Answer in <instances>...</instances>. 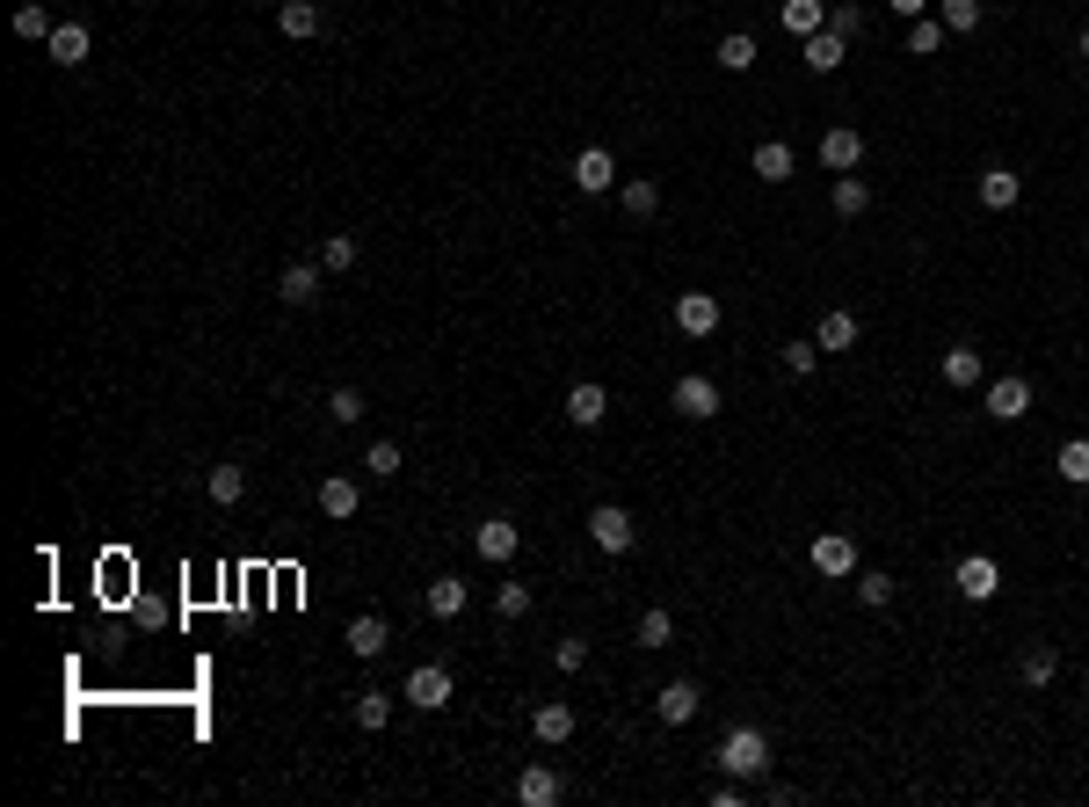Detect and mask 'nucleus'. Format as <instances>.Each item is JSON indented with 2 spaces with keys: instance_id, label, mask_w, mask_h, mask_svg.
I'll use <instances>...</instances> for the list:
<instances>
[{
  "instance_id": "nucleus-1",
  "label": "nucleus",
  "mask_w": 1089,
  "mask_h": 807,
  "mask_svg": "<svg viewBox=\"0 0 1089 807\" xmlns=\"http://www.w3.org/2000/svg\"><path fill=\"white\" fill-rule=\"evenodd\" d=\"M719 772L726 778H762L770 772V735H762V728H726V742H719Z\"/></svg>"
},
{
  "instance_id": "nucleus-2",
  "label": "nucleus",
  "mask_w": 1089,
  "mask_h": 807,
  "mask_svg": "<svg viewBox=\"0 0 1089 807\" xmlns=\"http://www.w3.org/2000/svg\"><path fill=\"white\" fill-rule=\"evenodd\" d=\"M399 699L415 705V713H444V705H450V669H444V662H421V669H407V684H399Z\"/></svg>"
},
{
  "instance_id": "nucleus-3",
  "label": "nucleus",
  "mask_w": 1089,
  "mask_h": 807,
  "mask_svg": "<svg viewBox=\"0 0 1089 807\" xmlns=\"http://www.w3.org/2000/svg\"><path fill=\"white\" fill-rule=\"evenodd\" d=\"M588 539L604 545V553H632V545H640V524H632L618 502H596L588 509Z\"/></svg>"
},
{
  "instance_id": "nucleus-4",
  "label": "nucleus",
  "mask_w": 1089,
  "mask_h": 807,
  "mask_svg": "<svg viewBox=\"0 0 1089 807\" xmlns=\"http://www.w3.org/2000/svg\"><path fill=\"white\" fill-rule=\"evenodd\" d=\"M951 582H959V597H967V604H995V590H1003V567L987 561V553H967V561L951 567Z\"/></svg>"
},
{
  "instance_id": "nucleus-5",
  "label": "nucleus",
  "mask_w": 1089,
  "mask_h": 807,
  "mask_svg": "<svg viewBox=\"0 0 1089 807\" xmlns=\"http://www.w3.org/2000/svg\"><path fill=\"white\" fill-rule=\"evenodd\" d=\"M516 545H523V531L509 524V517H480V531H472V553H480V561H494V567L516 561Z\"/></svg>"
},
{
  "instance_id": "nucleus-6",
  "label": "nucleus",
  "mask_w": 1089,
  "mask_h": 807,
  "mask_svg": "<svg viewBox=\"0 0 1089 807\" xmlns=\"http://www.w3.org/2000/svg\"><path fill=\"white\" fill-rule=\"evenodd\" d=\"M574 190H581V197L618 190V160H610L604 146H581V153H574Z\"/></svg>"
},
{
  "instance_id": "nucleus-7",
  "label": "nucleus",
  "mask_w": 1089,
  "mask_h": 807,
  "mask_svg": "<svg viewBox=\"0 0 1089 807\" xmlns=\"http://www.w3.org/2000/svg\"><path fill=\"white\" fill-rule=\"evenodd\" d=\"M987 415H995V422H1024V415H1032V379H1024V371L995 379V386H987Z\"/></svg>"
},
{
  "instance_id": "nucleus-8",
  "label": "nucleus",
  "mask_w": 1089,
  "mask_h": 807,
  "mask_svg": "<svg viewBox=\"0 0 1089 807\" xmlns=\"http://www.w3.org/2000/svg\"><path fill=\"white\" fill-rule=\"evenodd\" d=\"M857 160H865V139H857L850 124H829V131H821V168H835V176H857Z\"/></svg>"
},
{
  "instance_id": "nucleus-9",
  "label": "nucleus",
  "mask_w": 1089,
  "mask_h": 807,
  "mask_svg": "<svg viewBox=\"0 0 1089 807\" xmlns=\"http://www.w3.org/2000/svg\"><path fill=\"white\" fill-rule=\"evenodd\" d=\"M675 407H683L691 422H712L719 415V386H712L705 371H683V379H675Z\"/></svg>"
},
{
  "instance_id": "nucleus-10",
  "label": "nucleus",
  "mask_w": 1089,
  "mask_h": 807,
  "mask_svg": "<svg viewBox=\"0 0 1089 807\" xmlns=\"http://www.w3.org/2000/svg\"><path fill=\"white\" fill-rule=\"evenodd\" d=\"M697 705H705V691L691 684V677H675V684H661V699H654V713L669 720V728H691L697 720Z\"/></svg>"
},
{
  "instance_id": "nucleus-11",
  "label": "nucleus",
  "mask_w": 1089,
  "mask_h": 807,
  "mask_svg": "<svg viewBox=\"0 0 1089 807\" xmlns=\"http://www.w3.org/2000/svg\"><path fill=\"white\" fill-rule=\"evenodd\" d=\"M604 415H610V393L596 386V379L567 386V422H574V429H604Z\"/></svg>"
},
{
  "instance_id": "nucleus-12",
  "label": "nucleus",
  "mask_w": 1089,
  "mask_h": 807,
  "mask_svg": "<svg viewBox=\"0 0 1089 807\" xmlns=\"http://www.w3.org/2000/svg\"><path fill=\"white\" fill-rule=\"evenodd\" d=\"M675 328L705 342V335L719 328V299H712V291H683V299H675Z\"/></svg>"
},
{
  "instance_id": "nucleus-13",
  "label": "nucleus",
  "mask_w": 1089,
  "mask_h": 807,
  "mask_svg": "<svg viewBox=\"0 0 1089 807\" xmlns=\"http://www.w3.org/2000/svg\"><path fill=\"white\" fill-rule=\"evenodd\" d=\"M277 30L306 44V36H320V30H328V15H320V0H277Z\"/></svg>"
},
{
  "instance_id": "nucleus-14",
  "label": "nucleus",
  "mask_w": 1089,
  "mask_h": 807,
  "mask_svg": "<svg viewBox=\"0 0 1089 807\" xmlns=\"http://www.w3.org/2000/svg\"><path fill=\"white\" fill-rule=\"evenodd\" d=\"M320 277H328L320 263H291V269L277 277V299H284V306H312V299H320Z\"/></svg>"
},
{
  "instance_id": "nucleus-15",
  "label": "nucleus",
  "mask_w": 1089,
  "mask_h": 807,
  "mask_svg": "<svg viewBox=\"0 0 1089 807\" xmlns=\"http://www.w3.org/2000/svg\"><path fill=\"white\" fill-rule=\"evenodd\" d=\"M813 567H821V575H857V545H850L843 531H821V539H813Z\"/></svg>"
},
{
  "instance_id": "nucleus-16",
  "label": "nucleus",
  "mask_w": 1089,
  "mask_h": 807,
  "mask_svg": "<svg viewBox=\"0 0 1089 807\" xmlns=\"http://www.w3.org/2000/svg\"><path fill=\"white\" fill-rule=\"evenodd\" d=\"M937 371H944V386H981V350H973V342H951L944 357H937Z\"/></svg>"
},
{
  "instance_id": "nucleus-17",
  "label": "nucleus",
  "mask_w": 1089,
  "mask_h": 807,
  "mask_svg": "<svg viewBox=\"0 0 1089 807\" xmlns=\"http://www.w3.org/2000/svg\"><path fill=\"white\" fill-rule=\"evenodd\" d=\"M385 640H393V626H385L378 612L349 618V655H363V662H378V655H385Z\"/></svg>"
},
{
  "instance_id": "nucleus-18",
  "label": "nucleus",
  "mask_w": 1089,
  "mask_h": 807,
  "mask_svg": "<svg viewBox=\"0 0 1089 807\" xmlns=\"http://www.w3.org/2000/svg\"><path fill=\"white\" fill-rule=\"evenodd\" d=\"M778 22L799 36V44H807V36L829 30V8H821V0H778Z\"/></svg>"
},
{
  "instance_id": "nucleus-19",
  "label": "nucleus",
  "mask_w": 1089,
  "mask_h": 807,
  "mask_svg": "<svg viewBox=\"0 0 1089 807\" xmlns=\"http://www.w3.org/2000/svg\"><path fill=\"white\" fill-rule=\"evenodd\" d=\"M421 604H429V618H458V612L472 604V590H466L458 575H436L429 590H421Z\"/></svg>"
},
{
  "instance_id": "nucleus-20",
  "label": "nucleus",
  "mask_w": 1089,
  "mask_h": 807,
  "mask_svg": "<svg viewBox=\"0 0 1089 807\" xmlns=\"http://www.w3.org/2000/svg\"><path fill=\"white\" fill-rule=\"evenodd\" d=\"M559 793H567V786H559V772H553V764H531V772L516 778V800H523V807H553Z\"/></svg>"
},
{
  "instance_id": "nucleus-21",
  "label": "nucleus",
  "mask_w": 1089,
  "mask_h": 807,
  "mask_svg": "<svg viewBox=\"0 0 1089 807\" xmlns=\"http://www.w3.org/2000/svg\"><path fill=\"white\" fill-rule=\"evenodd\" d=\"M748 168H756L762 182H792V168H799V160H792V146H784V139H762Z\"/></svg>"
},
{
  "instance_id": "nucleus-22",
  "label": "nucleus",
  "mask_w": 1089,
  "mask_h": 807,
  "mask_svg": "<svg viewBox=\"0 0 1089 807\" xmlns=\"http://www.w3.org/2000/svg\"><path fill=\"white\" fill-rule=\"evenodd\" d=\"M44 52H52V66H81L87 59V22H58Z\"/></svg>"
},
{
  "instance_id": "nucleus-23",
  "label": "nucleus",
  "mask_w": 1089,
  "mask_h": 807,
  "mask_svg": "<svg viewBox=\"0 0 1089 807\" xmlns=\"http://www.w3.org/2000/svg\"><path fill=\"white\" fill-rule=\"evenodd\" d=\"M829 204H835V219H865V211H872V190H865V176H835Z\"/></svg>"
},
{
  "instance_id": "nucleus-24",
  "label": "nucleus",
  "mask_w": 1089,
  "mask_h": 807,
  "mask_svg": "<svg viewBox=\"0 0 1089 807\" xmlns=\"http://www.w3.org/2000/svg\"><path fill=\"white\" fill-rule=\"evenodd\" d=\"M320 509H328V517H356L363 488H356V480H342V474H328V480H320Z\"/></svg>"
},
{
  "instance_id": "nucleus-25",
  "label": "nucleus",
  "mask_w": 1089,
  "mask_h": 807,
  "mask_svg": "<svg viewBox=\"0 0 1089 807\" xmlns=\"http://www.w3.org/2000/svg\"><path fill=\"white\" fill-rule=\"evenodd\" d=\"M843 59H850V36H835V30L807 36V66H813V73H835Z\"/></svg>"
},
{
  "instance_id": "nucleus-26",
  "label": "nucleus",
  "mask_w": 1089,
  "mask_h": 807,
  "mask_svg": "<svg viewBox=\"0 0 1089 807\" xmlns=\"http://www.w3.org/2000/svg\"><path fill=\"white\" fill-rule=\"evenodd\" d=\"M1017 190H1024V182L1010 176V168H981V204L987 211H1010V204H1017Z\"/></svg>"
},
{
  "instance_id": "nucleus-27",
  "label": "nucleus",
  "mask_w": 1089,
  "mask_h": 807,
  "mask_svg": "<svg viewBox=\"0 0 1089 807\" xmlns=\"http://www.w3.org/2000/svg\"><path fill=\"white\" fill-rule=\"evenodd\" d=\"M531 728H537V742H567L574 735V705H537V713H531Z\"/></svg>"
},
{
  "instance_id": "nucleus-28",
  "label": "nucleus",
  "mask_w": 1089,
  "mask_h": 807,
  "mask_svg": "<svg viewBox=\"0 0 1089 807\" xmlns=\"http://www.w3.org/2000/svg\"><path fill=\"white\" fill-rule=\"evenodd\" d=\"M204 495H211V502H218V509H233V502H241V495H247V474H241V466H211Z\"/></svg>"
},
{
  "instance_id": "nucleus-29",
  "label": "nucleus",
  "mask_w": 1089,
  "mask_h": 807,
  "mask_svg": "<svg viewBox=\"0 0 1089 807\" xmlns=\"http://www.w3.org/2000/svg\"><path fill=\"white\" fill-rule=\"evenodd\" d=\"M813 342H821V350H850V342H857V314H843V306L821 314V335H813Z\"/></svg>"
},
{
  "instance_id": "nucleus-30",
  "label": "nucleus",
  "mask_w": 1089,
  "mask_h": 807,
  "mask_svg": "<svg viewBox=\"0 0 1089 807\" xmlns=\"http://www.w3.org/2000/svg\"><path fill=\"white\" fill-rule=\"evenodd\" d=\"M349 713H356V728H371V735H378L385 720H393V691H356V705H349Z\"/></svg>"
},
{
  "instance_id": "nucleus-31",
  "label": "nucleus",
  "mask_w": 1089,
  "mask_h": 807,
  "mask_svg": "<svg viewBox=\"0 0 1089 807\" xmlns=\"http://www.w3.org/2000/svg\"><path fill=\"white\" fill-rule=\"evenodd\" d=\"M52 30H58V22L44 15V0H22V8H15V36H30V44H52Z\"/></svg>"
},
{
  "instance_id": "nucleus-32",
  "label": "nucleus",
  "mask_w": 1089,
  "mask_h": 807,
  "mask_svg": "<svg viewBox=\"0 0 1089 807\" xmlns=\"http://www.w3.org/2000/svg\"><path fill=\"white\" fill-rule=\"evenodd\" d=\"M712 59H719V66H726V73H748V66H756V36H748V30H734V36H719V52H712Z\"/></svg>"
},
{
  "instance_id": "nucleus-33",
  "label": "nucleus",
  "mask_w": 1089,
  "mask_h": 807,
  "mask_svg": "<svg viewBox=\"0 0 1089 807\" xmlns=\"http://www.w3.org/2000/svg\"><path fill=\"white\" fill-rule=\"evenodd\" d=\"M320 269H328V277L356 269V233H328V241H320Z\"/></svg>"
},
{
  "instance_id": "nucleus-34",
  "label": "nucleus",
  "mask_w": 1089,
  "mask_h": 807,
  "mask_svg": "<svg viewBox=\"0 0 1089 807\" xmlns=\"http://www.w3.org/2000/svg\"><path fill=\"white\" fill-rule=\"evenodd\" d=\"M944 22H930V15H916L908 22V59H930V52H944Z\"/></svg>"
},
{
  "instance_id": "nucleus-35",
  "label": "nucleus",
  "mask_w": 1089,
  "mask_h": 807,
  "mask_svg": "<svg viewBox=\"0 0 1089 807\" xmlns=\"http://www.w3.org/2000/svg\"><path fill=\"white\" fill-rule=\"evenodd\" d=\"M937 22H944L951 36H967V30H981V0H937Z\"/></svg>"
},
{
  "instance_id": "nucleus-36",
  "label": "nucleus",
  "mask_w": 1089,
  "mask_h": 807,
  "mask_svg": "<svg viewBox=\"0 0 1089 807\" xmlns=\"http://www.w3.org/2000/svg\"><path fill=\"white\" fill-rule=\"evenodd\" d=\"M632 640H640V648H669V640H675V618H669V612L654 604V612H640V626H632Z\"/></svg>"
},
{
  "instance_id": "nucleus-37",
  "label": "nucleus",
  "mask_w": 1089,
  "mask_h": 807,
  "mask_svg": "<svg viewBox=\"0 0 1089 807\" xmlns=\"http://www.w3.org/2000/svg\"><path fill=\"white\" fill-rule=\"evenodd\" d=\"M1054 466H1060V480H1075V488H1089V437H1068V444H1060V458H1054Z\"/></svg>"
},
{
  "instance_id": "nucleus-38",
  "label": "nucleus",
  "mask_w": 1089,
  "mask_h": 807,
  "mask_svg": "<svg viewBox=\"0 0 1089 807\" xmlns=\"http://www.w3.org/2000/svg\"><path fill=\"white\" fill-rule=\"evenodd\" d=\"M1054 677H1060V655L1046 648V640H1038V648L1024 655V684H1032V691H1046V684H1054Z\"/></svg>"
},
{
  "instance_id": "nucleus-39",
  "label": "nucleus",
  "mask_w": 1089,
  "mask_h": 807,
  "mask_svg": "<svg viewBox=\"0 0 1089 807\" xmlns=\"http://www.w3.org/2000/svg\"><path fill=\"white\" fill-rule=\"evenodd\" d=\"M624 211H632V219H654V211H661V190H654L647 176H632V182H624Z\"/></svg>"
},
{
  "instance_id": "nucleus-40",
  "label": "nucleus",
  "mask_w": 1089,
  "mask_h": 807,
  "mask_svg": "<svg viewBox=\"0 0 1089 807\" xmlns=\"http://www.w3.org/2000/svg\"><path fill=\"white\" fill-rule=\"evenodd\" d=\"M328 415L342 422V429H349V422H363V393H356V386H334V393H328Z\"/></svg>"
},
{
  "instance_id": "nucleus-41",
  "label": "nucleus",
  "mask_w": 1089,
  "mask_h": 807,
  "mask_svg": "<svg viewBox=\"0 0 1089 807\" xmlns=\"http://www.w3.org/2000/svg\"><path fill=\"white\" fill-rule=\"evenodd\" d=\"M363 466H371L378 480H393V474H399V444H393V437H385V444H371V452H363Z\"/></svg>"
},
{
  "instance_id": "nucleus-42",
  "label": "nucleus",
  "mask_w": 1089,
  "mask_h": 807,
  "mask_svg": "<svg viewBox=\"0 0 1089 807\" xmlns=\"http://www.w3.org/2000/svg\"><path fill=\"white\" fill-rule=\"evenodd\" d=\"M813 364H821V342H784V371H792V379H807Z\"/></svg>"
},
{
  "instance_id": "nucleus-43",
  "label": "nucleus",
  "mask_w": 1089,
  "mask_h": 807,
  "mask_svg": "<svg viewBox=\"0 0 1089 807\" xmlns=\"http://www.w3.org/2000/svg\"><path fill=\"white\" fill-rule=\"evenodd\" d=\"M857 597H865L872 612H886V604H894V575H857Z\"/></svg>"
},
{
  "instance_id": "nucleus-44",
  "label": "nucleus",
  "mask_w": 1089,
  "mask_h": 807,
  "mask_svg": "<svg viewBox=\"0 0 1089 807\" xmlns=\"http://www.w3.org/2000/svg\"><path fill=\"white\" fill-rule=\"evenodd\" d=\"M494 612H502V618H523V612H531V590H523V582H502V590H494Z\"/></svg>"
},
{
  "instance_id": "nucleus-45",
  "label": "nucleus",
  "mask_w": 1089,
  "mask_h": 807,
  "mask_svg": "<svg viewBox=\"0 0 1089 807\" xmlns=\"http://www.w3.org/2000/svg\"><path fill=\"white\" fill-rule=\"evenodd\" d=\"M581 662H588V640H574V633H567V640H553V669H567V677H574Z\"/></svg>"
},
{
  "instance_id": "nucleus-46",
  "label": "nucleus",
  "mask_w": 1089,
  "mask_h": 807,
  "mask_svg": "<svg viewBox=\"0 0 1089 807\" xmlns=\"http://www.w3.org/2000/svg\"><path fill=\"white\" fill-rule=\"evenodd\" d=\"M829 30L857 44V36H865V15H857V8H829Z\"/></svg>"
},
{
  "instance_id": "nucleus-47",
  "label": "nucleus",
  "mask_w": 1089,
  "mask_h": 807,
  "mask_svg": "<svg viewBox=\"0 0 1089 807\" xmlns=\"http://www.w3.org/2000/svg\"><path fill=\"white\" fill-rule=\"evenodd\" d=\"M886 8H894V15H908V22H916V15H930V0H886Z\"/></svg>"
},
{
  "instance_id": "nucleus-48",
  "label": "nucleus",
  "mask_w": 1089,
  "mask_h": 807,
  "mask_svg": "<svg viewBox=\"0 0 1089 807\" xmlns=\"http://www.w3.org/2000/svg\"><path fill=\"white\" fill-rule=\"evenodd\" d=\"M1082 59H1089V30H1082Z\"/></svg>"
}]
</instances>
